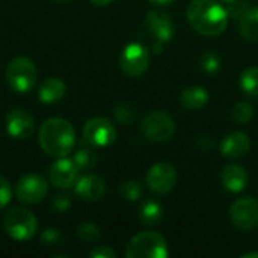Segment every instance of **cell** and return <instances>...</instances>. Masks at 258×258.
Returning a JSON list of instances; mask_svg holds the SVG:
<instances>
[{
	"label": "cell",
	"instance_id": "6da1fadb",
	"mask_svg": "<svg viewBox=\"0 0 258 258\" xmlns=\"http://www.w3.org/2000/svg\"><path fill=\"white\" fill-rule=\"evenodd\" d=\"M228 12L216 0H192L187 8L190 26L204 36L221 35L228 24Z\"/></svg>",
	"mask_w": 258,
	"mask_h": 258
},
{
	"label": "cell",
	"instance_id": "7a4b0ae2",
	"mask_svg": "<svg viewBox=\"0 0 258 258\" xmlns=\"http://www.w3.org/2000/svg\"><path fill=\"white\" fill-rule=\"evenodd\" d=\"M38 141L41 150L54 159L67 157L76 145V132L71 122L63 118H50L42 122Z\"/></svg>",
	"mask_w": 258,
	"mask_h": 258
},
{
	"label": "cell",
	"instance_id": "3957f363",
	"mask_svg": "<svg viewBox=\"0 0 258 258\" xmlns=\"http://www.w3.org/2000/svg\"><path fill=\"white\" fill-rule=\"evenodd\" d=\"M168 255V243L156 231H142L136 234L125 248L127 258H166Z\"/></svg>",
	"mask_w": 258,
	"mask_h": 258
},
{
	"label": "cell",
	"instance_id": "277c9868",
	"mask_svg": "<svg viewBox=\"0 0 258 258\" xmlns=\"http://www.w3.org/2000/svg\"><path fill=\"white\" fill-rule=\"evenodd\" d=\"M3 228L9 237H12L17 242H26L30 240L38 230V221L36 216L26 209L14 207L6 212L3 218Z\"/></svg>",
	"mask_w": 258,
	"mask_h": 258
},
{
	"label": "cell",
	"instance_id": "5b68a950",
	"mask_svg": "<svg viewBox=\"0 0 258 258\" xmlns=\"http://www.w3.org/2000/svg\"><path fill=\"white\" fill-rule=\"evenodd\" d=\"M38 79V71L35 63L24 56L14 57L8 67H6V80L11 89H14L18 94L30 92Z\"/></svg>",
	"mask_w": 258,
	"mask_h": 258
},
{
	"label": "cell",
	"instance_id": "8992f818",
	"mask_svg": "<svg viewBox=\"0 0 258 258\" xmlns=\"http://www.w3.org/2000/svg\"><path fill=\"white\" fill-rule=\"evenodd\" d=\"M141 130L150 142L162 144L168 142L174 136L175 122L166 112L156 110L144 116L141 121Z\"/></svg>",
	"mask_w": 258,
	"mask_h": 258
},
{
	"label": "cell",
	"instance_id": "52a82bcc",
	"mask_svg": "<svg viewBox=\"0 0 258 258\" xmlns=\"http://www.w3.org/2000/svg\"><path fill=\"white\" fill-rule=\"evenodd\" d=\"M119 67L128 77L142 76L150 67V51L139 42H130L121 53Z\"/></svg>",
	"mask_w": 258,
	"mask_h": 258
},
{
	"label": "cell",
	"instance_id": "ba28073f",
	"mask_svg": "<svg viewBox=\"0 0 258 258\" xmlns=\"http://www.w3.org/2000/svg\"><path fill=\"white\" fill-rule=\"evenodd\" d=\"M230 219L240 231H251L258 227V201L252 197L236 200L230 206Z\"/></svg>",
	"mask_w": 258,
	"mask_h": 258
},
{
	"label": "cell",
	"instance_id": "9c48e42d",
	"mask_svg": "<svg viewBox=\"0 0 258 258\" xmlns=\"http://www.w3.org/2000/svg\"><path fill=\"white\" fill-rule=\"evenodd\" d=\"M15 194H17V198L24 204H38L48 194L47 178H44L39 174L29 172L20 177V180L17 181Z\"/></svg>",
	"mask_w": 258,
	"mask_h": 258
},
{
	"label": "cell",
	"instance_id": "30bf717a",
	"mask_svg": "<svg viewBox=\"0 0 258 258\" xmlns=\"http://www.w3.org/2000/svg\"><path fill=\"white\" fill-rule=\"evenodd\" d=\"M116 139L115 125L103 116H97L89 119L83 127V141L91 144L92 147H109Z\"/></svg>",
	"mask_w": 258,
	"mask_h": 258
},
{
	"label": "cell",
	"instance_id": "8fae6325",
	"mask_svg": "<svg viewBox=\"0 0 258 258\" xmlns=\"http://www.w3.org/2000/svg\"><path fill=\"white\" fill-rule=\"evenodd\" d=\"M145 183L148 189L157 195L169 194L177 183V171L172 165L166 162H159L150 168Z\"/></svg>",
	"mask_w": 258,
	"mask_h": 258
},
{
	"label": "cell",
	"instance_id": "7c38bea8",
	"mask_svg": "<svg viewBox=\"0 0 258 258\" xmlns=\"http://www.w3.org/2000/svg\"><path fill=\"white\" fill-rule=\"evenodd\" d=\"M79 168L74 160L67 157H59L48 168V180L57 189H70L76 184L79 178Z\"/></svg>",
	"mask_w": 258,
	"mask_h": 258
},
{
	"label": "cell",
	"instance_id": "4fadbf2b",
	"mask_svg": "<svg viewBox=\"0 0 258 258\" xmlns=\"http://www.w3.org/2000/svg\"><path fill=\"white\" fill-rule=\"evenodd\" d=\"M6 132L14 139L26 141L35 132V119L24 109H12L6 115Z\"/></svg>",
	"mask_w": 258,
	"mask_h": 258
},
{
	"label": "cell",
	"instance_id": "5bb4252c",
	"mask_svg": "<svg viewBox=\"0 0 258 258\" xmlns=\"http://www.w3.org/2000/svg\"><path fill=\"white\" fill-rule=\"evenodd\" d=\"M145 26L148 32L154 36V39L163 44L169 42L175 32L169 14L162 11H150L145 18Z\"/></svg>",
	"mask_w": 258,
	"mask_h": 258
},
{
	"label": "cell",
	"instance_id": "9a60e30c",
	"mask_svg": "<svg viewBox=\"0 0 258 258\" xmlns=\"http://www.w3.org/2000/svg\"><path fill=\"white\" fill-rule=\"evenodd\" d=\"M76 195L88 203L100 201L106 194V183L101 177L95 174H85L77 178L74 184Z\"/></svg>",
	"mask_w": 258,
	"mask_h": 258
},
{
	"label": "cell",
	"instance_id": "2e32d148",
	"mask_svg": "<svg viewBox=\"0 0 258 258\" xmlns=\"http://www.w3.org/2000/svg\"><path fill=\"white\" fill-rule=\"evenodd\" d=\"M249 148H251V141L248 135L242 132L230 133L228 136H225V139L221 144V153L227 159H239L245 156L249 151Z\"/></svg>",
	"mask_w": 258,
	"mask_h": 258
},
{
	"label": "cell",
	"instance_id": "e0dca14e",
	"mask_svg": "<svg viewBox=\"0 0 258 258\" xmlns=\"http://www.w3.org/2000/svg\"><path fill=\"white\" fill-rule=\"evenodd\" d=\"M221 181H222V186L228 192L239 194L248 184V174H246V171L240 165L230 163V165H227L222 169V172H221Z\"/></svg>",
	"mask_w": 258,
	"mask_h": 258
},
{
	"label": "cell",
	"instance_id": "ac0fdd59",
	"mask_svg": "<svg viewBox=\"0 0 258 258\" xmlns=\"http://www.w3.org/2000/svg\"><path fill=\"white\" fill-rule=\"evenodd\" d=\"M65 92H67V86L60 79L48 77L42 82L38 91V97H39V101L44 104H54L63 98Z\"/></svg>",
	"mask_w": 258,
	"mask_h": 258
},
{
	"label": "cell",
	"instance_id": "d6986e66",
	"mask_svg": "<svg viewBox=\"0 0 258 258\" xmlns=\"http://www.w3.org/2000/svg\"><path fill=\"white\" fill-rule=\"evenodd\" d=\"M209 101V92L203 86H189L181 91L180 94V103L187 110H198L204 107Z\"/></svg>",
	"mask_w": 258,
	"mask_h": 258
},
{
	"label": "cell",
	"instance_id": "ffe728a7",
	"mask_svg": "<svg viewBox=\"0 0 258 258\" xmlns=\"http://www.w3.org/2000/svg\"><path fill=\"white\" fill-rule=\"evenodd\" d=\"M239 32L248 41H258V8H248L239 18Z\"/></svg>",
	"mask_w": 258,
	"mask_h": 258
},
{
	"label": "cell",
	"instance_id": "44dd1931",
	"mask_svg": "<svg viewBox=\"0 0 258 258\" xmlns=\"http://www.w3.org/2000/svg\"><path fill=\"white\" fill-rule=\"evenodd\" d=\"M163 219V209L154 200H147L139 209V221L145 227H153L160 224Z\"/></svg>",
	"mask_w": 258,
	"mask_h": 258
},
{
	"label": "cell",
	"instance_id": "7402d4cb",
	"mask_svg": "<svg viewBox=\"0 0 258 258\" xmlns=\"http://www.w3.org/2000/svg\"><path fill=\"white\" fill-rule=\"evenodd\" d=\"M74 163L77 165L79 169H91L97 165V153L94 151L92 145L88 144L85 141V144L82 142L80 147L76 150L74 153V157H73Z\"/></svg>",
	"mask_w": 258,
	"mask_h": 258
},
{
	"label": "cell",
	"instance_id": "603a6c76",
	"mask_svg": "<svg viewBox=\"0 0 258 258\" xmlns=\"http://www.w3.org/2000/svg\"><path fill=\"white\" fill-rule=\"evenodd\" d=\"M240 86L243 92L258 98V67H248L240 76Z\"/></svg>",
	"mask_w": 258,
	"mask_h": 258
},
{
	"label": "cell",
	"instance_id": "cb8c5ba5",
	"mask_svg": "<svg viewBox=\"0 0 258 258\" xmlns=\"http://www.w3.org/2000/svg\"><path fill=\"white\" fill-rule=\"evenodd\" d=\"M254 113H255V110H254L252 104L248 101H239L233 107V119L239 124H245V122L251 121Z\"/></svg>",
	"mask_w": 258,
	"mask_h": 258
},
{
	"label": "cell",
	"instance_id": "d4e9b609",
	"mask_svg": "<svg viewBox=\"0 0 258 258\" xmlns=\"http://www.w3.org/2000/svg\"><path fill=\"white\" fill-rule=\"evenodd\" d=\"M119 195L125 200V201H138L142 197V186L139 181L136 180H128L125 183L121 184L119 187Z\"/></svg>",
	"mask_w": 258,
	"mask_h": 258
},
{
	"label": "cell",
	"instance_id": "484cf974",
	"mask_svg": "<svg viewBox=\"0 0 258 258\" xmlns=\"http://www.w3.org/2000/svg\"><path fill=\"white\" fill-rule=\"evenodd\" d=\"M201 68L207 74H218L221 70V57L215 51H206L200 59Z\"/></svg>",
	"mask_w": 258,
	"mask_h": 258
},
{
	"label": "cell",
	"instance_id": "4316f807",
	"mask_svg": "<svg viewBox=\"0 0 258 258\" xmlns=\"http://www.w3.org/2000/svg\"><path fill=\"white\" fill-rule=\"evenodd\" d=\"M77 234H79V237L82 240L89 242V243H94V242H97L101 237V231H100V228L94 222H83V224H80L79 228H77Z\"/></svg>",
	"mask_w": 258,
	"mask_h": 258
},
{
	"label": "cell",
	"instance_id": "83f0119b",
	"mask_svg": "<svg viewBox=\"0 0 258 258\" xmlns=\"http://www.w3.org/2000/svg\"><path fill=\"white\" fill-rule=\"evenodd\" d=\"M60 240H62V233L54 228H47L41 234V242L45 246H56L57 243H60Z\"/></svg>",
	"mask_w": 258,
	"mask_h": 258
},
{
	"label": "cell",
	"instance_id": "f1b7e54d",
	"mask_svg": "<svg viewBox=\"0 0 258 258\" xmlns=\"http://www.w3.org/2000/svg\"><path fill=\"white\" fill-rule=\"evenodd\" d=\"M12 198V189L11 184L5 177L0 175V210H3Z\"/></svg>",
	"mask_w": 258,
	"mask_h": 258
},
{
	"label": "cell",
	"instance_id": "f546056e",
	"mask_svg": "<svg viewBox=\"0 0 258 258\" xmlns=\"http://www.w3.org/2000/svg\"><path fill=\"white\" fill-rule=\"evenodd\" d=\"M51 207L54 212L57 213H65L70 207H71V198L65 194H60V195H56L53 198V203H51Z\"/></svg>",
	"mask_w": 258,
	"mask_h": 258
},
{
	"label": "cell",
	"instance_id": "4dcf8cb0",
	"mask_svg": "<svg viewBox=\"0 0 258 258\" xmlns=\"http://www.w3.org/2000/svg\"><path fill=\"white\" fill-rule=\"evenodd\" d=\"M115 116L119 122L122 124H130L135 118L133 115V110L127 106V104H119L116 109H115Z\"/></svg>",
	"mask_w": 258,
	"mask_h": 258
},
{
	"label": "cell",
	"instance_id": "1f68e13d",
	"mask_svg": "<svg viewBox=\"0 0 258 258\" xmlns=\"http://www.w3.org/2000/svg\"><path fill=\"white\" fill-rule=\"evenodd\" d=\"M248 9V2L245 0H236L234 3H230L228 8H227V12H228V17H236V18H240Z\"/></svg>",
	"mask_w": 258,
	"mask_h": 258
},
{
	"label": "cell",
	"instance_id": "d6a6232c",
	"mask_svg": "<svg viewBox=\"0 0 258 258\" xmlns=\"http://www.w3.org/2000/svg\"><path fill=\"white\" fill-rule=\"evenodd\" d=\"M91 258H115L116 254L110 246H97L95 249H92V252L89 254Z\"/></svg>",
	"mask_w": 258,
	"mask_h": 258
},
{
	"label": "cell",
	"instance_id": "836d02e7",
	"mask_svg": "<svg viewBox=\"0 0 258 258\" xmlns=\"http://www.w3.org/2000/svg\"><path fill=\"white\" fill-rule=\"evenodd\" d=\"M151 5H154V6H168V5H171L174 0H148Z\"/></svg>",
	"mask_w": 258,
	"mask_h": 258
},
{
	"label": "cell",
	"instance_id": "e575fe53",
	"mask_svg": "<svg viewBox=\"0 0 258 258\" xmlns=\"http://www.w3.org/2000/svg\"><path fill=\"white\" fill-rule=\"evenodd\" d=\"M110 2L112 0H91V3L95 5V6H107Z\"/></svg>",
	"mask_w": 258,
	"mask_h": 258
},
{
	"label": "cell",
	"instance_id": "d590c367",
	"mask_svg": "<svg viewBox=\"0 0 258 258\" xmlns=\"http://www.w3.org/2000/svg\"><path fill=\"white\" fill-rule=\"evenodd\" d=\"M242 258H258V252H246L242 255Z\"/></svg>",
	"mask_w": 258,
	"mask_h": 258
},
{
	"label": "cell",
	"instance_id": "8d00e7d4",
	"mask_svg": "<svg viewBox=\"0 0 258 258\" xmlns=\"http://www.w3.org/2000/svg\"><path fill=\"white\" fill-rule=\"evenodd\" d=\"M53 2H57V3H70L73 0H53Z\"/></svg>",
	"mask_w": 258,
	"mask_h": 258
},
{
	"label": "cell",
	"instance_id": "74e56055",
	"mask_svg": "<svg viewBox=\"0 0 258 258\" xmlns=\"http://www.w3.org/2000/svg\"><path fill=\"white\" fill-rule=\"evenodd\" d=\"M222 2H225V3H227V5H230V3H234V2H236V0H222Z\"/></svg>",
	"mask_w": 258,
	"mask_h": 258
}]
</instances>
